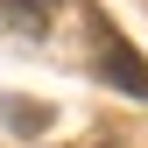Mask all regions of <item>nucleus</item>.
Returning a JSON list of instances; mask_svg holds the SVG:
<instances>
[{"mask_svg": "<svg viewBox=\"0 0 148 148\" xmlns=\"http://www.w3.org/2000/svg\"><path fill=\"white\" fill-rule=\"evenodd\" d=\"M99 71H106V78H113L120 92H127V99H148V71H141L134 57H127L120 42H106V64H99Z\"/></svg>", "mask_w": 148, "mask_h": 148, "instance_id": "obj_1", "label": "nucleus"}, {"mask_svg": "<svg viewBox=\"0 0 148 148\" xmlns=\"http://www.w3.org/2000/svg\"><path fill=\"white\" fill-rule=\"evenodd\" d=\"M49 21V0H0V28H14V35H42Z\"/></svg>", "mask_w": 148, "mask_h": 148, "instance_id": "obj_2", "label": "nucleus"}]
</instances>
